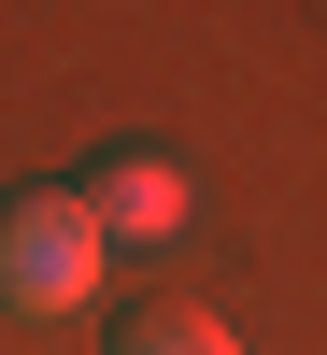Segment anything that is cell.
<instances>
[{
  "instance_id": "obj_1",
  "label": "cell",
  "mask_w": 327,
  "mask_h": 355,
  "mask_svg": "<svg viewBox=\"0 0 327 355\" xmlns=\"http://www.w3.org/2000/svg\"><path fill=\"white\" fill-rule=\"evenodd\" d=\"M100 214H85V185H15L0 199V313L15 327H57V313L100 299Z\"/></svg>"
},
{
  "instance_id": "obj_2",
  "label": "cell",
  "mask_w": 327,
  "mask_h": 355,
  "mask_svg": "<svg viewBox=\"0 0 327 355\" xmlns=\"http://www.w3.org/2000/svg\"><path fill=\"white\" fill-rule=\"evenodd\" d=\"M85 214H100V242H114V256H157V242H185V171L128 142V157L85 171Z\"/></svg>"
},
{
  "instance_id": "obj_3",
  "label": "cell",
  "mask_w": 327,
  "mask_h": 355,
  "mask_svg": "<svg viewBox=\"0 0 327 355\" xmlns=\"http://www.w3.org/2000/svg\"><path fill=\"white\" fill-rule=\"evenodd\" d=\"M114 355H242V341H228L199 299H142L128 327H114Z\"/></svg>"
}]
</instances>
